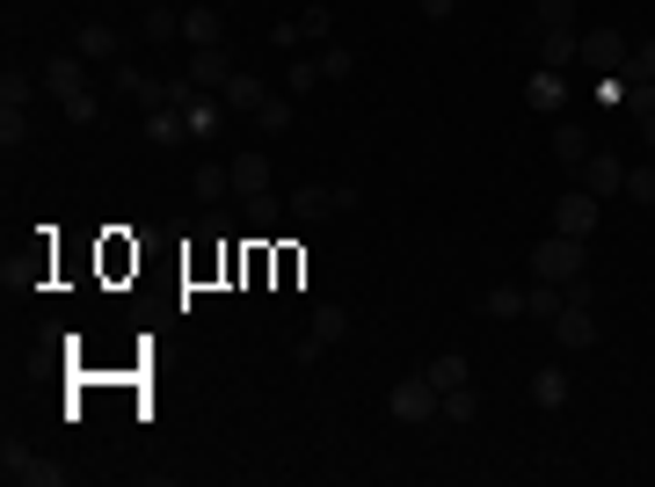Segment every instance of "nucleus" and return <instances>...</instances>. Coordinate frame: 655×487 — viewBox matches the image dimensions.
I'll list each match as a JSON object with an SVG mask.
<instances>
[{
  "instance_id": "f257e3e1",
  "label": "nucleus",
  "mask_w": 655,
  "mask_h": 487,
  "mask_svg": "<svg viewBox=\"0 0 655 487\" xmlns=\"http://www.w3.org/2000/svg\"><path fill=\"white\" fill-rule=\"evenodd\" d=\"M532 269L546 277V284H576V277H590V241H576V233H546V241L532 247Z\"/></svg>"
},
{
  "instance_id": "f03ea898",
  "label": "nucleus",
  "mask_w": 655,
  "mask_h": 487,
  "mask_svg": "<svg viewBox=\"0 0 655 487\" xmlns=\"http://www.w3.org/2000/svg\"><path fill=\"white\" fill-rule=\"evenodd\" d=\"M0 480H8V487H66V465L29 459L23 444L8 437V444H0Z\"/></svg>"
},
{
  "instance_id": "7ed1b4c3",
  "label": "nucleus",
  "mask_w": 655,
  "mask_h": 487,
  "mask_svg": "<svg viewBox=\"0 0 655 487\" xmlns=\"http://www.w3.org/2000/svg\"><path fill=\"white\" fill-rule=\"evenodd\" d=\"M342 335H350V313H342V306H314V313H306V342H299V364H320Z\"/></svg>"
},
{
  "instance_id": "20e7f679",
  "label": "nucleus",
  "mask_w": 655,
  "mask_h": 487,
  "mask_svg": "<svg viewBox=\"0 0 655 487\" xmlns=\"http://www.w3.org/2000/svg\"><path fill=\"white\" fill-rule=\"evenodd\" d=\"M437 408H444V393H437L430 379H401V386L387 393V414H393V422H430Z\"/></svg>"
},
{
  "instance_id": "39448f33",
  "label": "nucleus",
  "mask_w": 655,
  "mask_h": 487,
  "mask_svg": "<svg viewBox=\"0 0 655 487\" xmlns=\"http://www.w3.org/2000/svg\"><path fill=\"white\" fill-rule=\"evenodd\" d=\"M182 44L190 51L226 44V8H218V0H190V8H182Z\"/></svg>"
},
{
  "instance_id": "423d86ee",
  "label": "nucleus",
  "mask_w": 655,
  "mask_h": 487,
  "mask_svg": "<svg viewBox=\"0 0 655 487\" xmlns=\"http://www.w3.org/2000/svg\"><path fill=\"white\" fill-rule=\"evenodd\" d=\"M546 328H554L560 349H590V342H597V306H590V298H568V306H560Z\"/></svg>"
},
{
  "instance_id": "0eeeda50",
  "label": "nucleus",
  "mask_w": 655,
  "mask_h": 487,
  "mask_svg": "<svg viewBox=\"0 0 655 487\" xmlns=\"http://www.w3.org/2000/svg\"><path fill=\"white\" fill-rule=\"evenodd\" d=\"M597 204H605V196L568 190V196L554 204V233H576V241H590V233H597Z\"/></svg>"
},
{
  "instance_id": "6e6552de",
  "label": "nucleus",
  "mask_w": 655,
  "mask_h": 487,
  "mask_svg": "<svg viewBox=\"0 0 655 487\" xmlns=\"http://www.w3.org/2000/svg\"><path fill=\"white\" fill-rule=\"evenodd\" d=\"M627 37L619 29H582V66H597V74H627Z\"/></svg>"
},
{
  "instance_id": "1a4fd4ad",
  "label": "nucleus",
  "mask_w": 655,
  "mask_h": 487,
  "mask_svg": "<svg viewBox=\"0 0 655 487\" xmlns=\"http://www.w3.org/2000/svg\"><path fill=\"white\" fill-rule=\"evenodd\" d=\"M146 139L161 153H175V146H190L197 131H190V110H175V102H161V110H146Z\"/></svg>"
},
{
  "instance_id": "9d476101",
  "label": "nucleus",
  "mask_w": 655,
  "mask_h": 487,
  "mask_svg": "<svg viewBox=\"0 0 655 487\" xmlns=\"http://www.w3.org/2000/svg\"><path fill=\"white\" fill-rule=\"evenodd\" d=\"M576 175H582L590 196H627V161H619V153H590Z\"/></svg>"
},
{
  "instance_id": "9b49d317",
  "label": "nucleus",
  "mask_w": 655,
  "mask_h": 487,
  "mask_svg": "<svg viewBox=\"0 0 655 487\" xmlns=\"http://www.w3.org/2000/svg\"><path fill=\"white\" fill-rule=\"evenodd\" d=\"M234 74H241V66H234V51H226V44L190 51V88H204V95H212V88H226Z\"/></svg>"
},
{
  "instance_id": "f8f14e48",
  "label": "nucleus",
  "mask_w": 655,
  "mask_h": 487,
  "mask_svg": "<svg viewBox=\"0 0 655 487\" xmlns=\"http://www.w3.org/2000/svg\"><path fill=\"white\" fill-rule=\"evenodd\" d=\"M45 95L73 102V95H88V59L73 51V59H45Z\"/></svg>"
},
{
  "instance_id": "ddd939ff",
  "label": "nucleus",
  "mask_w": 655,
  "mask_h": 487,
  "mask_svg": "<svg viewBox=\"0 0 655 487\" xmlns=\"http://www.w3.org/2000/svg\"><path fill=\"white\" fill-rule=\"evenodd\" d=\"M218 102H226L234 117H255V110L269 102V88H263V74H248V66H241V74H234L226 88H218Z\"/></svg>"
},
{
  "instance_id": "4468645a",
  "label": "nucleus",
  "mask_w": 655,
  "mask_h": 487,
  "mask_svg": "<svg viewBox=\"0 0 655 487\" xmlns=\"http://www.w3.org/2000/svg\"><path fill=\"white\" fill-rule=\"evenodd\" d=\"M525 102H532L539 117H554V110H568V74H554V66H539V74L525 80Z\"/></svg>"
},
{
  "instance_id": "2eb2a0df",
  "label": "nucleus",
  "mask_w": 655,
  "mask_h": 487,
  "mask_svg": "<svg viewBox=\"0 0 655 487\" xmlns=\"http://www.w3.org/2000/svg\"><path fill=\"white\" fill-rule=\"evenodd\" d=\"M576 59H582V29H539V66L568 74Z\"/></svg>"
},
{
  "instance_id": "dca6fc26",
  "label": "nucleus",
  "mask_w": 655,
  "mask_h": 487,
  "mask_svg": "<svg viewBox=\"0 0 655 487\" xmlns=\"http://www.w3.org/2000/svg\"><path fill=\"white\" fill-rule=\"evenodd\" d=\"M285 204H291V219H306V226H314V219H328V212H336V190H328V182H299Z\"/></svg>"
},
{
  "instance_id": "f3484780",
  "label": "nucleus",
  "mask_w": 655,
  "mask_h": 487,
  "mask_svg": "<svg viewBox=\"0 0 655 487\" xmlns=\"http://www.w3.org/2000/svg\"><path fill=\"white\" fill-rule=\"evenodd\" d=\"M182 110H190V131H197V139H212L218 124L234 117V110H226V102H218V95H204V88H197V95L182 102Z\"/></svg>"
},
{
  "instance_id": "a211bd4d",
  "label": "nucleus",
  "mask_w": 655,
  "mask_h": 487,
  "mask_svg": "<svg viewBox=\"0 0 655 487\" xmlns=\"http://www.w3.org/2000/svg\"><path fill=\"white\" fill-rule=\"evenodd\" d=\"M146 44H168V37H182V8H168V0H153L146 8V23H139Z\"/></svg>"
},
{
  "instance_id": "6ab92c4d",
  "label": "nucleus",
  "mask_w": 655,
  "mask_h": 487,
  "mask_svg": "<svg viewBox=\"0 0 655 487\" xmlns=\"http://www.w3.org/2000/svg\"><path fill=\"white\" fill-rule=\"evenodd\" d=\"M269 153H241V161H234V196H255V190H269Z\"/></svg>"
},
{
  "instance_id": "aec40b11",
  "label": "nucleus",
  "mask_w": 655,
  "mask_h": 487,
  "mask_svg": "<svg viewBox=\"0 0 655 487\" xmlns=\"http://www.w3.org/2000/svg\"><path fill=\"white\" fill-rule=\"evenodd\" d=\"M45 88V74H23V66H8L0 74V110H29V95Z\"/></svg>"
},
{
  "instance_id": "412c9836",
  "label": "nucleus",
  "mask_w": 655,
  "mask_h": 487,
  "mask_svg": "<svg viewBox=\"0 0 655 487\" xmlns=\"http://www.w3.org/2000/svg\"><path fill=\"white\" fill-rule=\"evenodd\" d=\"M590 153H597V146H590V131H582V124H560V131H554V161H560V168H582Z\"/></svg>"
},
{
  "instance_id": "4be33fe9",
  "label": "nucleus",
  "mask_w": 655,
  "mask_h": 487,
  "mask_svg": "<svg viewBox=\"0 0 655 487\" xmlns=\"http://www.w3.org/2000/svg\"><path fill=\"white\" fill-rule=\"evenodd\" d=\"M241 212H248V226H255V233H269V226L285 219L291 204H285V196H277V190H255V196H241Z\"/></svg>"
},
{
  "instance_id": "5701e85b",
  "label": "nucleus",
  "mask_w": 655,
  "mask_h": 487,
  "mask_svg": "<svg viewBox=\"0 0 655 487\" xmlns=\"http://www.w3.org/2000/svg\"><path fill=\"white\" fill-rule=\"evenodd\" d=\"M532 400H539V408H568V371H560V364H539L532 371Z\"/></svg>"
},
{
  "instance_id": "b1692460",
  "label": "nucleus",
  "mask_w": 655,
  "mask_h": 487,
  "mask_svg": "<svg viewBox=\"0 0 655 487\" xmlns=\"http://www.w3.org/2000/svg\"><path fill=\"white\" fill-rule=\"evenodd\" d=\"M190 190L204 196V204H218V196H234V168H218V161H204V168H190Z\"/></svg>"
},
{
  "instance_id": "393cba45",
  "label": "nucleus",
  "mask_w": 655,
  "mask_h": 487,
  "mask_svg": "<svg viewBox=\"0 0 655 487\" xmlns=\"http://www.w3.org/2000/svg\"><path fill=\"white\" fill-rule=\"evenodd\" d=\"M481 313L488 320H517V313H525V292H517V284H488V292H481Z\"/></svg>"
},
{
  "instance_id": "a878e982",
  "label": "nucleus",
  "mask_w": 655,
  "mask_h": 487,
  "mask_svg": "<svg viewBox=\"0 0 655 487\" xmlns=\"http://www.w3.org/2000/svg\"><path fill=\"white\" fill-rule=\"evenodd\" d=\"M560 306H568V284H546V277H539L532 292H525V313H532V320H554Z\"/></svg>"
},
{
  "instance_id": "bb28decb",
  "label": "nucleus",
  "mask_w": 655,
  "mask_h": 487,
  "mask_svg": "<svg viewBox=\"0 0 655 487\" xmlns=\"http://www.w3.org/2000/svg\"><path fill=\"white\" fill-rule=\"evenodd\" d=\"M255 124H263L269 139H277V131H291V124H299V95H269L263 110H255Z\"/></svg>"
},
{
  "instance_id": "cd10ccee",
  "label": "nucleus",
  "mask_w": 655,
  "mask_h": 487,
  "mask_svg": "<svg viewBox=\"0 0 655 487\" xmlns=\"http://www.w3.org/2000/svg\"><path fill=\"white\" fill-rule=\"evenodd\" d=\"M73 51H80V59H117V29H110V23H88L80 37H73Z\"/></svg>"
},
{
  "instance_id": "c85d7f7f",
  "label": "nucleus",
  "mask_w": 655,
  "mask_h": 487,
  "mask_svg": "<svg viewBox=\"0 0 655 487\" xmlns=\"http://www.w3.org/2000/svg\"><path fill=\"white\" fill-rule=\"evenodd\" d=\"M437 393H452V386H466V357L459 349H444V357H430V371H423Z\"/></svg>"
},
{
  "instance_id": "c756f323",
  "label": "nucleus",
  "mask_w": 655,
  "mask_h": 487,
  "mask_svg": "<svg viewBox=\"0 0 655 487\" xmlns=\"http://www.w3.org/2000/svg\"><path fill=\"white\" fill-rule=\"evenodd\" d=\"M532 29H576V0H532Z\"/></svg>"
},
{
  "instance_id": "7c9ffc66",
  "label": "nucleus",
  "mask_w": 655,
  "mask_h": 487,
  "mask_svg": "<svg viewBox=\"0 0 655 487\" xmlns=\"http://www.w3.org/2000/svg\"><path fill=\"white\" fill-rule=\"evenodd\" d=\"M314 59H320V80H350L357 74V51H342V44H320Z\"/></svg>"
},
{
  "instance_id": "2f4dec72",
  "label": "nucleus",
  "mask_w": 655,
  "mask_h": 487,
  "mask_svg": "<svg viewBox=\"0 0 655 487\" xmlns=\"http://www.w3.org/2000/svg\"><path fill=\"white\" fill-rule=\"evenodd\" d=\"M437 414H444V422H474V414H481V393H474V386H452Z\"/></svg>"
},
{
  "instance_id": "473e14b6",
  "label": "nucleus",
  "mask_w": 655,
  "mask_h": 487,
  "mask_svg": "<svg viewBox=\"0 0 655 487\" xmlns=\"http://www.w3.org/2000/svg\"><path fill=\"white\" fill-rule=\"evenodd\" d=\"M328 29H336V15L328 8H306L299 15V44H328Z\"/></svg>"
},
{
  "instance_id": "72a5a7b5",
  "label": "nucleus",
  "mask_w": 655,
  "mask_h": 487,
  "mask_svg": "<svg viewBox=\"0 0 655 487\" xmlns=\"http://www.w3.org/2000/svg\"><path fill=\"white\" fill-rule=\"evenodd\" d=\"M306 88H320V59H291V74H285V95H306Z\"/></svg>"
},
{
  "instance_id": "f704fd0d",
  "label": "nucleus",
  "mask_w": 655,
  "mask_h": 487,
  "mask_svg": "<svg viewBox=\"0 0 655 487\" xmlns=\"http://www.w3.org/2000/svg\"><path fill=\"white\" fill-rule=\"evenodd\" d=\"M23 139H29V117H23V110H0V146L15 153Z\"/></svg>"
},
{
  "instance_id": "c9c22d12",
  "label": "nucleus",
  "mask_w": 655,
  "mask_h": 487,
  "mask_svg": "<svg viewBox=\"0 0 655 487\" xmlns=\"http://www.w3.org/2000/svg\"><path fill=\"white\" fill-rule=\"evenodd\" d=\"M627 196L633 204H655V161L648 168H627Z\"/></svg>"
},
{
  "instance_id": "e433bc0d",
  "label": "nucleus",
  "mask_w": 655,
  "mask_h": 487,
  "mask_svg": "<svg viewBox=\"0 0 655 487\" xmlns=\"http://www.w3.org/2000/svg\"><path fill=\"white\" fill-rule=\"evenodd\" d=\"M633 124H641V139H648V153H655V95H633Z\"/></svg>"
},
{
  "instance_id": "4c0bfd02",
  "label": "nucleus",
  "mask_w": 655,
  "mask_h": 487,
  "mask_svg": "<svg viewBox=\"0 0 655 487\" xmlns=\"http://www.w3.org/2000/svg\"><path fill=\"white\" fill-rule=\"evenodd\" d=\"M66 117H73V124H102V102H96V95H73Z\"/></svg>"
},
{
  "instance_id": "58836bf2",
  "label": "nucleus",
  "mask_w": 655,
  "mask_h": 487,
  "mask_svg": "<svg viewBox=\"0 0 655 487\" xmlns=\"http://www.w3.org/2000/svg\"><path fill=\"white\" fill-rule=\"evenodd\" d=\"M415 8H423V15H430V23H444V15H452V8H459V0H415Z\"/></svg>"
},
{
  "instance_id": "ea45409f",
  "label": "nucleus",
  "mask_w": 655,
  "mask_h": 487,
  "mask_svg": "<svg viewBox=\"0 0 655 487\" xmlns=\"http://www.w3.org/2000/svg\"><path fill=\"white\" fill-rule=\"evenodd\" d=\"M218 8H234V0H218Z\"/></svg>"
},
{
  "instance_id": "a19ab883",
  "label": "nucleus",
  "mask_w": 655,
  "mask_h": 487,
  "mask_svg": "<svg viewBox=\"0 0 655 487\" xmlns=\"http://www.w3.org/2000/svg\"><path fill=\"white\" fill-rule=\"evenodd\" d=\"M648 212H655V204H648Z\"/></svg>"
}]
</instances>
